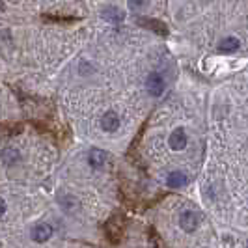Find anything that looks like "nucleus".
<instances>
[{
    "label": "nucleus",
    "instance_id": "7",
    "mask_svg": "<svg viewBox=\"0 0 248 248\" xmlns=\"http://www.w3.org/2000/svg\"><path fill=\"white\" fill-rule=\"evenodd\" d=\"M50 235H52V228L49 224H37L36 228L32 230V239L36 243H45Z\"/></svg>",
    "mask_w": 248,
    "mask_h": 248
},
{
    "label": "nucleus",
    "instance_id": "4",
    "mask_svg": "<svg viewBox=\"0 0 248 248\" xmlns=\"http://www.w3.org/2000/svg\"><path fill=\"white\" fill-rule=\"evenodd\" d=\"M108 161V153L107 151H103V149H90V153H88V162H90V166L92 168H95V170H99L103 168L105 164Z\"/></svg>",
    "mask_w": 248,
    "mask_h": 248
},
{
    "label": "nucleus",
    "instance_id": "9",
    "mask_svg": "<svg viewBox=\"0 0 248 248\" xmlns=\"http://www.w3.org/2000/svg\"><path fill=\"white\" fill-rule=\"evenodd\" d=\"M19 159H21V155L15 148H4V151H2V164L4 166H13L15 162H19Z\"/></svg>",
    "mask_w": 248,
    "mask_h": 248
},
{
    "label": "nucleus",
    "instance_id": "3",
    "mask_svg": "<svg viewBox=\"0 0 248 248\" xmlns=\"http://www.w3.org/2000/svg\"><path fill=\"white\" fill-rule=\"evenodd\" d=\"M198 222H200V215L196 211H190V209H188V211H183L181 217H179V226L185 230L186 233L194 232Z\"/></svg>",
    "mask_w": 248,
    "mask_h": 248
},
{
    "label": "nucleus",
    "instance_id": "15",
    "mask_svg": "<svg viewBox=\"0 0 248 248\" xmlns=\"http://www.w3.org/2000/svg\"><path fill=\"white\" fill-rule=\"evenodd\" d=\"M2 215H6V202L2 200Z\"/></svg>",
    "mask_w": 248,
    "mask_h": 248
},
{
    "label": "nucleus",
    "instance_id": "6",
    "mask_svg": "<svg viewBox=\"0 0 248 248\" xmlns=\"http://www.w3.org/2000/svg\"><path fill=\"white\" fill-rule=\"evenodd\" d=\"M101 125H103V129H105L107 133H114V131H118V127H120V116L112 110L107 112V114L103 116V120H101Z\"/></svg>",
    "mask_w": 248,
    "mask_h": 248
},
{
    "label": "nucleus",
    "instance_id": "11",
    "mask_svg": "<svg viewBox=\"0 0 248 248\" xmlns=\"http://www.w3.org/2000/svg\"><path fill=\"white\" fill-rule=\"evenodd\" d=\"M103 17H105L107 21H110V23H122V21H124V13L120 12L118 8H112V6L103 10Z\"/></svg>",
    "mask_w": 248,
    "mask_h": 248
},
{
    "label": "nucleus",
    "instance_id": "13",
    "mask_svg": "<svg viewBox=\"0 0 248 248\" xmlns=\"http://www.w3.org/2000/svg\"><path fill=\"white\" fill-rule=\"evenodd\" d=\"M138 23H140L142 26H148V28L149 26L155 28V32H159V34H166V26L161 25V23H157V21H142V19H140Z\"/></svg>",
    "mask_w": 248,
    "mask_h": 248
},
{
    "label": "nucleus",
    "instance_id": "5",
    "mask_svg": "<svg viewBox=\"0 0 248 248\" xmlns=\"http://www.w3.org/2000/svg\"><path fill=\"white\" fill-rule=\"evenodd\" d=\"M168 142H170V148L175 149V151H181V149H185L186 146V135L185 131L179 127V129H175L174 133L170 135V138H168Z\"/></svg>",
    "mask_w": 248,
    "mask_h": 248
},
{
    "label": "nucleus",
    "instance_id": "12",
    "mask_svg": "<svg viewBox=\"0 0 248 248\" xmlns=\"http://www.w3.org/2000/svg\"><path fill=\"white\" fill-rule=\"evenodd\" d=\"M239 39L237 37H224L222 41H220V47H218V50L220 52H233V50L239 49Z\"/></svg>",
    "mask_w": 248,
    "mask_h": 248
},
{
    "label": "nucleus",
    "instance_id": "8",
    "mask_svg": "<svg viewBox=\"0 0 248 248\" xmlns=\"http://www.w3.org/2000/svg\"><path fill=\"white\" fill-rule=\"evenodd\" d=\"M188 183V177H186L185 172H179V170H175V172H170L168 174V185L177 188V186H185Z\"/></svg>",
    "mask_w": 248,
    "mask_h": 248
},
{
    "label": "nucleus",
    "instance_id": "10",
    "mask_svg": "<svg viewBox=\"0 0 248 248\" xmlns=\"http://www.w3.org/2000/svg\"><path fill=\"white\" fill-rule=\"evenodd\" d=\"M58 202H60V205H62L63 211L73 213V211H77V209H78V202H77V198H75V196H71V194H62Z\"/></svg>",
    "mask_w": 248,
    "mask_h": 248
},
{
    "label": "nucleus",
    "instance_id": "1",
    "mask_svg": "<svg viewBox=\"0 0 248 248\" xmlns=\"http://www.w3.org/2000/svg\"><path fill=\"white\" fill-rule=\"evenodd\" d=\"M122 224H124V218L120 215H114L110 220L107 222L105 230H107V235L112 243H118L122 239Z\"/></svg>",
    "mask_w": 248,
    "mask_h": 248
},
{
    "label": "nucleus",
    "instance_id": "2",
    "mask_svg": "<svg viewBox=\"0 0 248 248\" xmlns=\"http://www.w3.org/2000/svg\"><path fill=\"white\" fill-rule=\"evenodd\" d=\"M146 88H148L149 95L159 97L164 92V78L159 73H149V77L146 78Z\"/></svg>",
    "mask_w": 248,
    "mask_h": 248
},
{
    "label": "nucleus",
    "instance_id": "14",
    "mask_svg": "<svg viewBox=\"0 0 248 248\" xmlns=\"http://www.w3.org/2000/svg\"><path fill=\"white\" fill-rule=\"evenodd\" d=\"M148 6V0H129V8L135 10V12H140Z\"/></svg>",
    "mask_w": 248,
    "mask_h": 248
}]
</instances>
